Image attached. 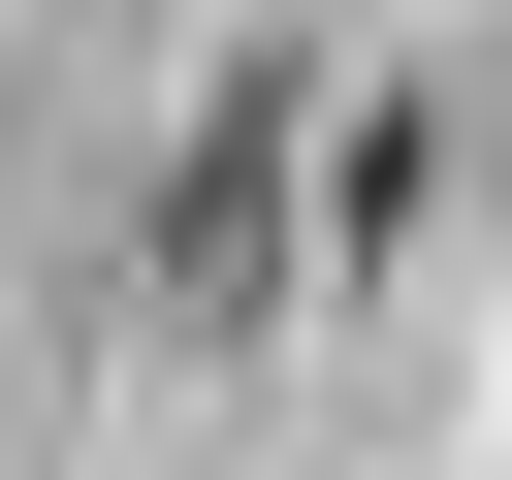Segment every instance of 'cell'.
I'll list each match as a JSON object with an SVG mask.
<instances>
[{
	"label": "cell",
	"mask_w": 512,
	"mask_h": 480,
	"mask_svg": "<svg viewBox=\"0 0 512 480\" xmlns=\"http://www.w3.org/2000/svg\"><path fill=\"white\" fill-rule=\"evenodd\" d=\"M320 128H352V96H320V32H224V96H192V160H160V256H128V288H160V320H256V288H288Z\"/></svg>",
	"instance_id": "obj_1"
},
{
	"label": "cell",
	"mask_w": 512,
	"mask_h": 480,
	"mask_svg": "<svg viewBox=\"0 0 512 480\" xmlns=\"http://www.w3.org/2000/svg\"><path fill=\"white\" fill-rule=\"evenodd\" d=\"M416 224H448V64H384V96L320 128V224H288V256H352V288H384Z\"/></svg>",
	"instance_id": "obj_2"
}]
</instances>
